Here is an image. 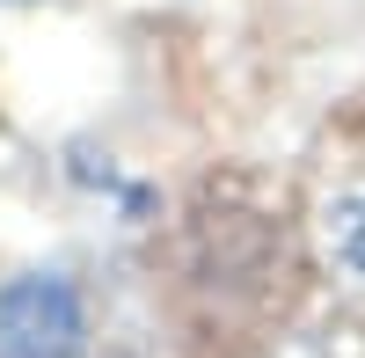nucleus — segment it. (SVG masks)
Returning a JSON list of instances; mask_svg holds the SVG:
<instances>
[{
	"label": "nucleus",
	"instance_id": "nucleus-1",
	"mask_svg": "<svg viewBox=\"0 0 365 358\" xmlns=\"http://www.w3.org/2000/svg\"><path fill=\"white\" fill-rule=\"evenodd\" d=\"M88 314L58 271H29L0 285V358H81Z\"/></svg>",
	"mask_w": 365,
	"mask_h": 358
},
{
	"label": "nucleus",
	"instance_id": "nucleus-2",
	"mask_svg": "<svg viewBox=\"0 0 365 358\" xmlns=\"http://www.w3.org/2000/svg\"><path fill=\"white\" fill-rule=\"evenodd\" d=\"M329 249H336L344 271L365 278V198H336L329 205Z\"/></svg>",
	"mask_w": 365,
	"mask_h": 358
}]
</instances>
